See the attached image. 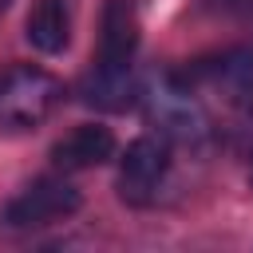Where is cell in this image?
Masks as SVG:
<instances>
[{
	"instance_id": "5b68a950",
	"label": "cell",
	"mask_w": 253,
	"mask_h": 253,
	"mask_svg": "<svg viewBox=\"0 0 253 253\" xmlns=\"http://www.w3.org/2000/svg\"><path fill=\"white\" fill-rule=\"evenodd\" d=\"M194 79H202V83H210L213 91H221V99H225L229 107L253 115V51H249V47L225 51V55H217V59H210V63H198L186 83H194Z\"/></svg>"
},
{
	"instance_id": "ba28073f",
	"label": "cell",
	"mask_w": 253,
	"mask_h": 253,
	"mask_svg": "<svg viewBox=\"0 0 253 253\" xmlns=\"http://www.w3.org/2000/svg\"><path fill=\"white\" fill-rule=\"evenodd\" d=\"M24 36L43 55L63 51L71 40V4L67 0H36L28 20H24Z\"/></svg>"
},
{
	"instance_id": "7a4b0ae2",
	"label": "cell",
	"mask_w": 253,
	"mask_h": 253,
	"mask_svg": "<svg viewBox=\"0 0 253 253\" xmlns=\"http://www.w3.org/2000/svg\"><path fill=\"white\" fill-rule=\"evenodd\" d=\"M63 103V83L32 63H16L0 75V130H36Z\"/></svg>"
},
{
	"instance_id": "3957f363",
	"label": "cell",
	"mask_w": 253,
	"mask_h": 253,
	"mask_svg": "<svg viewBox=\"0 0 253 253\" xmlns=\"http://www.w3.org/2000/svg\"><path fill=\"white\" fill-rule=\"evenodd\" d=\"M75 210H79V190L67 178L47 174L0 206V233H32V229H43V225L71 217Z\"/></svg>"
},
{
	"instance_id": "9c48e42d",
	"label": "cell",
	"mask_w": 253,
	"mask_h": 253,
	"mask_svg": "<svg viewBox=\"0 0 253 253\" xmlns=\"http://www.w3.org/2000/svg\"><path fill=\"white\" fill-rule=\"evenodd\" d=\"M134 99H138V87H134L130 67H99L95 63L83 79V103H91L99 111H126Z\"/></svg>"
},
{
	"instance_id": "7c38bea8",
	"label": "cell",
	"mask_w": 253,
	"mask_h": 253,
	"mask_svg": "<svg viewBox=\"0 0 253 253\" xmlns=\"http://www.w3.org/2000/svg\"><path fill=\"white\" fill-rule=\"evenodd\" d=\"M249 182H253V170H249Z\"/></svg>"
},
{
	"instance_id": "6da1fadb",
	"label": "cell",
	"mask_w": 253,
	"mask_h": 253,
	"mask_svg": "<svg viewBox=\"0 0 253 253\" xmlns=\"http://www.w3.org/2000/svg\"><path fill=\"white\" fill-rule=\"evenodd\" d=\"M146 123L166 138V142H202L210 134V115L194 99V87L182 75H158L146 87H138Z\"/></svg>"
},
{
	"instance_id": "52a82bcc",
	"label": "cell",
	"mask_w": 253,
	"mask_h": 253,
	"mask_svg": "<svg viewBox=\"0 0 253 253\" xmlns=\"http://www.w3.org/2000/svg\"><path fill=\"white\" fill-rule=\"evenodd\" d=\"M111 154H115V134H111L107 126H95V123L75 126L71 134H63V138L51 146V162H55L63 174L103 166Z\"/></svg>"
},
{
	"instance_id": "8992f818",
	"label": "cell",
	"mask_w": 253,
	"mask_h": 253,
	"mask_svg": "<svg viewBox=\"0 0 253 253\" xmlns=\"http://www.w3.org/2000/svg\"><path fill=\"white\" fill-rule=\"evenodd\" d=\"M134 51H138V12H134V0H107L95 63L99 67H130Z\"/></svg>"
},
{
	"instance_id": "30bf717a",
	"label": "cell",
	"mask_w": 253,
	"mask_h": 253,
	"mask_svg": "<svg viewBox=\"0 0 253 253\" xmlns=\"http://www.w3.org/2000/svg\"><path fill=\"white\" fill-rule=\"evenodd\" d=\"M202 8L213 16H253V0H202Z\"/></svg>"
},
{
	"instance_id": "277c9868",
	"label": "cell",
	"mask_w": 253,
	"mask_h": 253,
	"mask_svg": "<svg viewBox=\"0 0 253 253\" xmlns=\"http://www.w3.org/2000/svg\"><path fill=\"white\" fill-rule=\"evenodd\" d=\"M166 166H170V146L162 134H142L126 146L123 162H119V194L123 202L130 206H146L154 202L162 178H166Z\"/></svg>"
},
{
	"instance_id": "8fae6325",
	"label": "cell",
	"mask_w": 253,
	"mask_h": 253,
	"mask_svg": "<svg viewBox=\"0 0 253 253\" xmlns=\"http://www.w3.org/2000/svg\"><path fill=\"white\" fill-rule=\"evenodd\" d=\"M8 4H12V0H0V16H4V12H8Z\"/></svg>"
}]
</instances>
